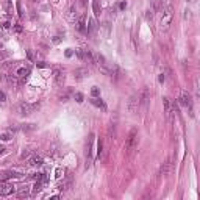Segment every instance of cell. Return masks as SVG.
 I'll list each match as a JSON object with an SVG mask.
<instances>
[{"instance_id": "1", "label": "cell", "mask_w": 200, "mask_h": 200, "mask_svg": "<svg viewBox=\"0 0 200 200\" xmlns=\"http://www.w3.org/2000/svg\"><path fill=\"white\" fill-rule=\"evenodd\" d=\"M172 17H174V10L172 7H166L161 10V17H160V22H158V27L160 30H167L170 22H172Z\"/></svg>"}, {"instance_id": "2", "label": "cell", "mask_w": 200, "mask_h": 200, "mask_svg": "<svg viewBox=\"0 0 200 200\" xmlns=\"http://www.w3.org/2000/svg\"><path fill=\"white\" fill-rule=\"evenodd\" d=\"M138 142H139V133L136 128H133L127 138V142H125V152L127 153H131L136 147H138Z\"/></svg>"}, {"instance_id": "3", "label": "cell", "mask_w": 200, "mask_h": 200, "mask_svg": "<svg viewBox=\"0 0 200 200\" xmlns=\"http://www.w3.org/2000/svg\"><path fill=\"white\" fill-rule=\"evenodd\" d=\"M36 108H39V105H38V103L31 105V103H28V102H21V103H17L16 111H17L21 116H31V114L35 113V110H36Z\"/></svg>"}, {"instance_id": "4", "label": "cell", "mask_w": 200, "mask_h": 200, "mask_svg": "<svg viewBox=\"0 0 200 200\" xmlns=\"http://www.w3.org/2000/svg\"><path fill=\"white\" fill-rule=\"evenodd\" d=\"M180 103L183 107H186L189 110V113L192 114V97H191V94L188 91H181V94H180Z\"/></svg>"}, {"instance_id": "5", "label": "cell", "mask_w": 200, "mask_h": 200, "mask_svg": "<svg viewBox=\"0 0 200 200\" xmlns=\"http://www.w3.org/2000/svg\"><path fill=\"white\" fill-rule=\"evenodd\" d=\"M150 89L147 88V86H144L139 92H138V98H139V105L141 107H145L149 102H150Z\"/></svg>"}, {"instance_id": "6", "label": "cell", "mask_w": 200, "mask_h": 200, "mask_svg": "<svg viewBox=\"0 0 200 200\" xmlns=\"http://www.w3.org/2000/svg\"><path fill=\"white\" fill-rule=\"evenodd\" d=\"M53 78H55L56 86H63V84H64V81H66L64 69H61V67H55V69H53Z\"/></svg>"}, {"instance_id": "7", "label": "cell", "mask_w": 200, "mask_h": 200, "mask_svg": "<svg viewBox=\"0 0 200 200\" xmlns=\"http://www.w3.org/2000/svg\"><path fill=\"white\" fill-rule=\"evenodd\" d=\"M30 72H31V67H30L28 64H22V66H19V67L14 70V75H16L17 78H27V77L30 75Z\"/></svg>"}, {"instance_id": "8", "label": "cell", "mask_w": 200, "mask_h": 200, "mask_svg": "<svg viewBox=\"0 0 200 200\" xmlns=\"http://www.w3.org/2000/svg\"><path fill=\"white\" fill-rule=\"evenodd\" d=\"M14 191H16V188L13 183H0V195L7 197V195H11Z\"/></svg>"}, {"instance_id": "9", "label": "cell", "mask_w": 200, "mask_h": 200, "mask_svg": "<svg viewBox=\"0 0 200 200\" xmlns=\"http://www.w3.org/2000/svg\"><path fill=\"white\" fill-rule=\"evenodd\" d=\"M139 98H138V94H135V95H131L130 97V100H128V111L130 113H136L138 110H139Z\"/></svg>"}, {"instance_id": "10", "label": "cell", "mask_w": 200, "mask_h": 200, "mask_svg": "<svg viewBox=\"0 0 200 200\" xmlns=\"http://www.w3.org/2000/svg\"><path fill=\"white\" fill-rule=\"evenodd\" d=\"M163 8H164V0H153L150 8H149V11H152L155 14V13H160Z\"/></svg>"}, {"instance_id": "11", "label": "cell", "mask_w": 200, "mask_h": 200, "mask_svg": "<svg viewBox=\"0 0 200 200\" xmlns=\"http://www.w3.org/2000/svg\"><path fill=\"white\" fill-rule=\"evenodd\" d=\"M28 164H30L31 167H41V166L44 164V160H42V156H39V155H33V156L28 158Z\"/></svg>"}, {"instance_id": "12", "label": "cell", "mask_w": 200, "mask_h": 200, "mask_svg": "<svg viewBox=\"0 0 200 200\" xmlns=\"http://www.w3.org/2000/svg\"><path fill=\"white\" fill-rule=\"evenodd\" d=\"M75 27H77V30H80V31H84L86 30V16L84 14H81V16H78L77 19H75Z\"/></svg>"}, {"instance_id": "13", "label": "cell", "mask_w": 200, "mask_h": 200, "mask_svg": "<svg viewBox=\"0 0 200 200\" xmlns=\"http://www.w3.org/2000/svg\"><path fill=\"white\" fill-rule=\"evenodd\" d=\"M170 167H172V158H167V160L163 163L161 169H160V175H167V174L170 172Z\"/></svg>"}, {"instance_id": "14", "label": "cell", "mask_w": 200, "mask_h": 200, "mask_svg": "<svg viewBox=\"0 0 200 200\" xmlns=\"http://www.w3.org/2000/svg\"><path fill=\"white\" fill-rule=\"evenodd\" d=\"M88 75H89V70H88L86 67H78V69H75V72H74V77H75L77 80L86 78Z\"/></svg>"}, {"instance_id": "15", "label": "cell", "mask_w": 200, "mask_h": 200, "mask_svg": "<svg viewBox=\"0 0 200 200\" xmlns=\"http://www.w3.org/2000/svg\"><path fill=\"white\" fill-rule=\"evenodd\" d=\"M92 141H94V135H91L88 138V142H86V160H88L86 166H89V163H91V145H92Z\"/></svg>"}, {"instance_id": "16", "label": "cell", "mask_w": 200, "mask_h": 200, "mask_svg": "<svg viewBox=\"0 0 200 200\" xmlns=\"http://www.w3.org/2000/svg\"><path fill=\"white\" fill-rule=\"evenodd\" d=\"M70 186H72V178H70V177H67L63 183H60V184H58V189L64 192V191H69V189H70Z\"/></svg>"}, {"instance_id": "17", "label": "cell", "mask_w": 200, "mask_h": 200, "mask_svg": "<svg viewBox=\"0 0 200 200\" xmlns=\"http://www.w3.org/2000/svg\"><path fill=\"white\" fill-rule=\"evenodd\" d=\"M77 17H78V16H77V8H75V7H70L69 11H67V19H69L70 22H75Z\"/></svg>"}, {"instance_id": "18", "label": "cell", "mask_w": 200, "mask_h": 200, "mask_svg": "<svg viewBox=\"0 0 200 200\" xmlns=\"http://www.w3.org/2000/svg\"><path fill=\"white\" fill-rule=\"evenodd\" d=\"M91 102L95 105V107H98V108H102V110H105L107 107H105V103L102 102V100H100V98H97V97H92V100H91Z\"/></svg>"}, {"instance_id": "19", "label": "cell", "mask_w": 200, "mask_h": 200, "mask_svg": "<svg viewBox=\"0 0 200 200\" xmlns=\"http://www.w3.org/2000/svg\"><path fill=\"white\" fill-rule=\"evenodd\" d=\"M70 94H72V91H64L63 94H60V100H61V102H67V100H69V97H70Z\"/></svg>"}, {"instance_id": "20", "label": "cell", "mask_w": 200, "mask_h": 200, "mask_svg": "<svg viewBox=\"0 0 200 200\" xmlns=\"http://www.w3.org/2000/svg\"><path fill=\"white\" fill-rule=\"evenodd\" d=\"M36 127H35V124H24V125H21V130L22 131H31V130H35Z\"/></svg>"}, {"instance_id": "21", "label": "cell", "mask_w": 200, "mask_h": 200, "mask_svg": "<svg viewBox=\"0 0 200 200\" xmlns=\"http://www.w3.org/2000/svg\"><path fill=\"white\" fill-rule=\"evenodd\" d=\"M28 195H30V189L28 188H22L17 192V197H28Z\"/></svg>"}, {"instance_id": "22", "label": "cell", "mask_w": 200, "mask_h": 200, "mask_svg": "<svg viewBox=\"0 0 200 200\" xmlns=\"http://www.w3.org/2000/svg\"><path fill=\"white\" fill-rule=\"evenodd\" d=\"M95 27H97V25H95V21H94V19H89V25L86 27V28H88V31H89V33H94Z\"/></svg>"}, {"instance_id": "23", "label": "cell", "mask_w": 200, "mask_h": 200, "mask_svg": "<svg viewBox=\"0 0 200 200\" xmlns=\"http://www.w3.org/2000/svg\"><path fill=\"white\" fill-rule=\"evenodd\" d=\"M92 7H94V13H95V16H100V7H98V0H94Z\"/></svg>"}, {"instance_id": "24", "label": "cell", "mask_w": 200, "mask_h": 200, "mask_svg": "<svg viewBox=\"0 0 200 200\" xmlns=\"http://www.w3.org/2000/svg\"><path fill=\"white\" fill-rule=\"evenodd\" d=\"M108 135H110V139H114V136H116V131H114V124H111V125H110V128H108Z\"/></svg>"}, {"instance_id": "25", "label": "cell", "mask_w": 200, "mask_h": 200, "mask_svg": "<svg viewBox=\"0 0 200 200\" xmlns=\"http://www.w3.org/2000/svg\"><path fill=\"white\" fill-rule=\"evenodd\" d=\"M74 98L77 100V102H78V103H81V102H83V98H84V97H83V94H81V92H75V94H74Z\"/></svg>"}, {"instance_id": "26", "label": "cell", "mask_w": 200, "mask_h": 200, "mask_svg": "<svg viewBox=\"0 0 200 200\" xmlns=\"http://www.w3.org/2000/svg\"><path fill=\"white\" fill-rule=\"evenodd\" d=\"M13 31L14 33H22V25L21 24H14L13 25Z\"/></svg>"}, {"instance_id": "27", "label": "cell", "mask_w": 200, "mask_h": 200, "mask_svg": "<svg viewBox=\"0 0 200 200\" xmlns=\"http://www.w3.org/2000/svg\"><path fill=\"white\" fill-rule=\"evenodd\" d=\"M10 56V52H3V50H0V61H3Z\"/></svg>"}, {"instance_id": "28", "label": "cell", "mask_w": 200, "mask_h": 200, "mask_svg": "<svg viewBox=\"0 0 200 200\" xmlns=\"http://www.w3.org/2000/svg\"><path fill=\"white\" fill-rule=\"evenodd\" d=\"M91 94H92V97H98V95H100V89H98L97 86H94L92 91H91Z\"/></svg>"}, {"instance_id": "29", "label": "cell", "mask_w": 200, "mask_h": 200, "mask_svg": "<svg viewBox=\"0 0 200 200\" xmlns=\"http://www.w3.org/2000/svg\"><path fill=\"white\" fill-rule=\"evenodd\" d=\"M5 102H7V95L3 91H0V103H5Z\"/></svg>"}, {"instance_id": "30", "label": "cell", "mask_w": 200, "mask_h": 200, "mask_svg": "<svg viewBox=\"0 0 200 200\" xmlns=\"http://www.w3.org/2000/svg\"><path fill=\"white\" fill-rule=\"evenodd\" d=\"M184 13H186V14H184V21H186V19H189V17H191V11H189V10H186Z\"/></svg>"}, {"instance_id": "31", "label": "cell", "mask_w": 200, "mask_h": 200, "mask_svg": "<svg viewBox=\"0 0 200 200\" xmlns=\"http://www.w3.org/2000/svg\"><path fill=\"white\" fill-rule=\"evenodd\" d=\"M28 156H30V150H27V152L22 153V158H28Z\"/></svg>"}, {"instance_id": "32", "label": "cell", "mask_w": 200, "mask_h": 200, "mask_svg": "<svg viewBox=\"0 0 200 200\" xmlns=\"http://www.w3.org/2000/svg\"><path fill=\"white\" fill-rule=\"evenodd\" d=\"M2 27H3L5 30H7V28H10V22H3V24H2Z\"/></svg>"}, {"instance_id": "33", "label": "cell", "mask_w": 200, "mask_h": 200, "mask_svg": "<svg viewBox=\"0 0 200 200\" xmlns=\"http://www.w3.org/2000/svg\"><path fill=\"white\" fill-rule=\"evenodd\" d=\"M60 41H61V39H60V36H55V38H53V42H55V44H58Z\"/></svg>"}, {"instance_id": "34", "label": "cell", "mask_w": 200, "mask_h": 200, "mask_svg": "<svg viewBox=\"0 0 200 200\" xmlns=\"http://www.w3.org/2000/svg\"><path fill=\"white\" fill-rule=\"evenodd\" d=\"M2 139H3V141H8V139H10V135H2Z\"/></svg>"}, {"instance_id": "35", "label": "cell", "mask_w": 200, "mask_h": 200, "mask_svg": "<svg viewBox=\"0 0 200 200\" xmlns=\"http://www.w3.org/2000/svg\"><path fill=\"white\" fill-rule=\"evenodd\" d=\"M86 3H88L86 0H80V5H81V7H86Z\"/></svg>"}, {"instance_id": "36", "label": "cell", "mask_w": 200, "mask_h": 200, "mask_svg": "<svg viewBox=\"0 0 200 200\" xmlns=\"http://www.w3.org/2000/svg\"><path fill=\"white\" fill-rule=\"evenodd\" d=\"M164 78H166V77H164V74H161V75H160V81H164Z\"/></svg>"}, {"instance_id": "37", "label": "cell", "mask_w": 200, "mask_h": 200, "mask_svg": "<svg viewBox=\"0 0 200 200\" xmlns=\"http://www.w3.org/2000/svg\"><path fill=\"white\" fill-rule=\"evenodd\" d=\"M188 2H191V3H194V2H195V0H188Z\"/></svg>"}]
</instances>
